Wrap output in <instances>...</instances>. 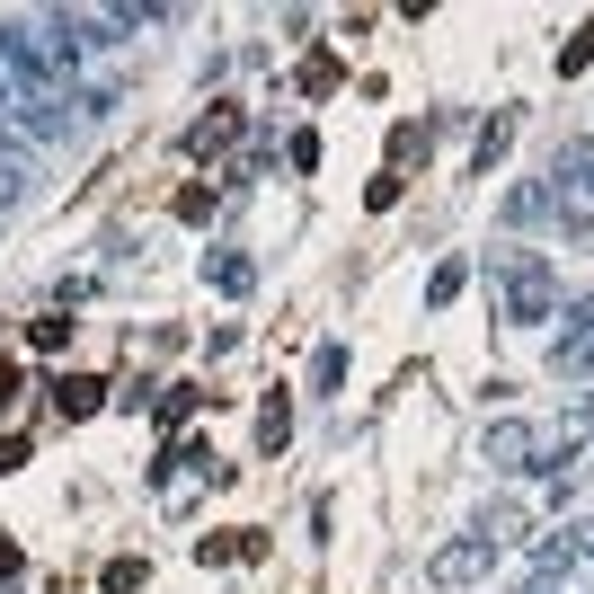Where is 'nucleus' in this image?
Returning <instances> with one entry per match:
<instances>
[{
  "instance_id": "nucleus-2",
  "label": "nucleus",
  "mask_w": 594,
  "mask_h": 594,
  "mask_svg": "<svg viewBox=\"0 0 594 594\" xmlns=\"http://www.w3.org/2000/svg\"><path fill=\"white\" fill-rule=\"evenodd\" d=\"M9 391H18V364H9V355H0V399H9Z\"/></svg>"
},
{
  "instance_id": "nucleus-1",
  "label": "nucleus",
  "mask_w": 594,
  "mask_h": 594,
  "mask_svg": "<svg viewBox=\"0 0 594 594\" xmlns=\"http://www.w3.org/2000/svg\"><path fill=\"white\" fill-rule=\"evenodd\" d=\"M98 408V382H63V417H89Z\"/></svg>"
}]
</instances>
